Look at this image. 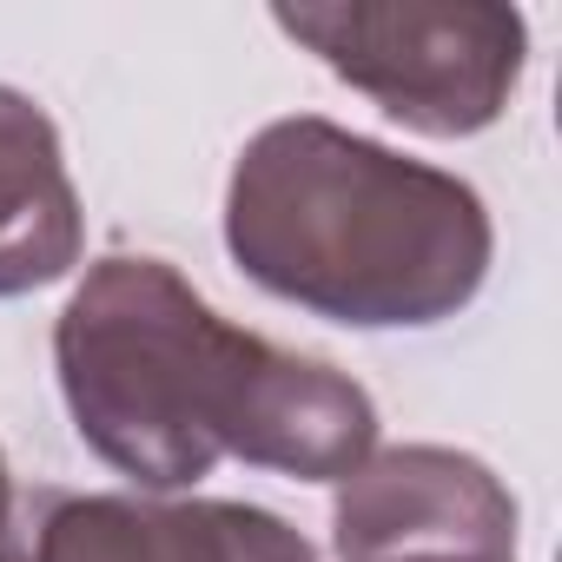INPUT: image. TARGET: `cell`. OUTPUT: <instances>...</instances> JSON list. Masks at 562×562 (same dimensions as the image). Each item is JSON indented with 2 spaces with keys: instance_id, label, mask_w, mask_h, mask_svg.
Masks as SVG:
<instances>
[{
  "instance_id": "277c9868",
  "label": "cell",
  "mask_w": 562,
  "mask_h": 562,
  "mask_svg": "<svg viewBox=\"0 0 562 562\" xmlns=\"http://www.w3.org/2000/svg\"><path fill=\"white\" fill-rule=\"evenodd\" d=\"M0 562H318V555L285 516L251 503L27 490L0 522Z\"/></svg>"
},
{
  "instance_id": "3957f363",
  "label": "cell",
  "mask_w": 562,
  "mask_h": 562,
  "mask_svg": "<svg viewBox=\"0 0 562 562\" xmlns=\"http://www.w3.org/2000/svg\"><path fill=\"white\" fill-rule=\"evenodd\" d=\"M271 21L397 126L430 139L496 126L529 60L522 14L496 0H325L271 8Z\"/></svg>"
},
{
  "instance_id": "8992f818",
  "label": "cell",
  "mask_w": 562,
  "mask_h": 562,
  "mask_svg": "<svg viewBox=\"0 0 562 562\" xmlns=\"http://www.w3.org/2000/svg\"><path fill=\"white\" fill-rule=\"evenodd\" d=\"M358 562H516V549H378Z\"/></svg>"
},
{
  "instance_id": "7a4b0ae2",
  "label": "cell",
  "mask_w": 562,
  "mask_h": 562,
  "mask_svg": "<svg viewBox=\"0 0 562 562\" xmlns=\"http://www.w3.org/2000/svg\"><path fill=\"white\" fill-rule=\"evenodd\" d=\"M225 251L258 292L351 331L457 318L490 278L476 186L331 120H271L225 186Z\"/></svg>"
},
{
  "instance_id": "5b68a950",
  "label": "cell",
  "mask_w": 562,
  "mask_h": 562,
  "mask_svg": "<svg viewBox=\"0 0 562 562\" xmlns=\"http://www.w3.org/2000/svg\"><path fill=\"white\" fill-rule=\"evenodd\" d=\"M87 218L54 120L0 87V299H27L80 265Z\"/></svg>"
},
{
  "instance_id": "6da1fadb",
  "label": "cell",
  "mask_w": 562,
  "mask_h": 562,
  "mask_svg": "<svg viewBox=\"0 0 562 562\" xmlns=\"http://www.w3.org/2000/svg\"><path fill=\"white\" fill-rule=\"evenodd\" d=\"M80 443L139 490H192L225 457L345 483L378 450V404L338 364L225 325L166 258H100L54 325Z\"/></svg>"
},
{
  "instance_id": "52a82bcc",
  "label": "cell",
  "mask_w": 562,
  "mask_h": 562,
  "mask_svg": "<svg viewBox=\"0 0 562 562\" xmlns=\"http://www.w3.org/2000/svg\"><path fill=\"white\" fill-rule=\"evenodd\" d=\"M8 509H14V483H8V457H0V522H8Z\"/></svg>"
}]
</instances>
